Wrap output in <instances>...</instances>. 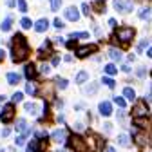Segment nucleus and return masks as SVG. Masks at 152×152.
I'll list each match as a JSON object with an SVG mask.
<instances>
[{"label": "nucleus", "instance_id": "25", "mask_svg": "<svg viewBox=\"0 0 152 152\" xmlns=\"http://www.w3.org/2000/svg\"><path fill=\"white\" fill-rule=\"evenodd\" d=\"M26 92L31 94V96H34V94L38 92V91H36V85H34L33 82H27V85H26Z\"/></svg>", "mask_w": 152, "mask_h": 152}, {"label": "nucleus", "instance_id": "39", "mask_svg": "<svg viewBox=\"0 0 152 152\" xmlns=\"http://www.w3.org/2000/svg\"><path fill=\"white\" fill-rule=\"evenodd\" d=\"M56 85H58L60 89H65V87H67V80H64V78H56Z\"/></svg>", "mask_w": 152, "mask_h": 152}, {"label": "nucleus", "instance_id": "22", "mask_svg": "<svg viewBox=\"0 0 152 152\" xmlns=\"http://www.w3.org/2000/svg\"><path fill=\"white\" fill-rule=\"evenodd\" d=\"M109 56H110L112 60H116V62H120L123 54H121V51H118V49H110V51H109Z\"/></svg>", "mask_w": 152, "mask_h": 152}, {"label": "nucleus", "instance_id": "4", "mask_svg": "<svg viewBox=\"0 0 152 152\" xmlns=\"http://www.w3.org/2000/svg\"><path fill=\"white\" fill-rule=\"evenodd\" d=\"M87 145H89V148L94 150V152H102V150H103V140H102V136H98V134H91Z\"/></svg>", "mask_w": 152, "mask_h": 152}, {"label": "nucleus", "instance_id": "33", "mask_svg": "<svg viewBox=\"0 0 152 152\" xmlns=\"http://www.w3.org/2000/svg\"><path fill=\"white\" fill-rule=\"evenodd\" d=\"M29 134H31V132H26V134L18 136V138H16V145H18V147H22V145H24V141H26V138H27Z\"/></svg>", "mask_w": 152, "mask_h": 152}, {"label": "nucleus", "instance_id": "5", "mask_svg": "<svg viewBox=\"0 0 152 152\" xmlns=\"http://www.w3.org/2000/svg\"><path fill=\"white\" fill-rule=\"evenodd\" d=\"M0 120H2L4 123H9L11 120H15V105L13 103H7L2 112H0Z\"/></svg>", "mask_w": 152, "mask_h": 152}, {"label": "nucleus", "instance_id": "10", "mask_svg": "<svg viewBox=\"0 0 152 152\" xmlns=\"http://www.w3.org/2000/svg\"><path fill=\"white\" fill-rule=\"evenodd\" d=\"M98 110H100L102 116H110V114H112V105H110V102H102V103L98 105Z\"/></svg>", "mask_w": 152, "mask_h": 152}, {"label": "nucleus", "instance_id": "45", "mask_svg": "<svg viewBox=\"0 0 152 152\" xmlns=\"http://www.w3.org/2000/svg\"><path fill=\"white\" fill-rule=\"evenodd\" d=\"M53 65H58L60 64V56H53V62H51Z\"/></svg>", "mask_w": 152, "mask_h": 152}, {"label": "nucleus", "instance_id": "55", "mask_svg": "<svg viewBox=\"0 0 152 152\" xmlns=\"http://www.w3.org/2000/svg\"><path fill=\"white\" fill-rule=\"evenodd\" d=\"M121 69H123V71H125V72H130V67H129V65H123V67H121Z\"/></svg>", "mask_w": 152, "mask_h": 152}, {"label": "nucleus", "instance_id": "13", "mask_svg": "<svg viewBox=\"0 0 152 152\" xmlns=\"http://www.w3.org/2000/svg\"><path fill=\"white\" fill-rule=\"evenodd\" d=\"M38 54H40V58H44V56H49V54H51V42H49V40H45L44 45L38 49Z\"/></svg>", "mask_w": 152, "mask_h": 152}, {"label": "nucleus", "instance_id": "17", "mask_svg": "<svg viewBox=\"0 0 152 152\" xmlns=\"http://www.w3.org/2000/svg\"><path fill=\"white\" fill-rule=\"evenodd\" d=\"M20 80H22V76L16 74V72H9V74H7V82H9L11 85H18V83H20Z\"/></svg>", "mask_w": 152, "mask_h": 152}, {"label": "nucleus", "instance_id": "9", "mask_svg": "<svg viewBox=\"0 0 152 152\" xmlns=\"http://www.w3.org/2000/svg\"><path fill=\"white\" fill-rule=\"evenodd\" d=\"M65 18H67V20H71V22L80 20V11L76 9L74 6H71V7H67V9H65Z\"/></svg>", "mask_w": 152, "mask_h": 152}, {"label": "nucleus", "instance_id": "51", "mask_svg": "<svg viewBox=\"0 0 152 152\" xmlns=\"http://www.w3.org/2000/svg\"><path fill=\"white\" fill-rule=\"evenodd\" d=\"M127 60H129V62H134V60H136V56H134V54H129V56H127Z\"/></svg>", "mask_w": 152, "mask_h": 152}, {"label": "nucleus", "instance_id": "23", "mask_svg": "<svg viewBox=\"0 0 152 152\" xmlns=\"http://www.w3.org/2000/svg\"><path fill=\"white\" fill-rule=\"evenodd\" d=\"M129 143H130V140H129L127 134H120V136H118V145H121V147H129Z\"/></svg>", "mask_w": 152, "mask_h": 152}, {"label": "nucleus", "instance_id": "8", "mask_svg": "<svg viewBox=\"0 0 152 152\" xmlns=\"http://www.w3.org/2000/svg\"><path fill=\"white\" fill-rule=\"evenodd\" d=\"M44 148H47V140H33L27 145L29 152H44Z\"/></svg>", "mask_w": 152, "mask_h": 152}, {"label": "nucleus", "instance_id": "60", "mask_svg": "<svg viewBox=\"0 0 152 152\" xmlns=\"http://www.w3.org/2000/svg\"><path fill=\"white\" fill-rule=\"evenodd\" d=\"M150 74H152V72H150Z\"/></svg>", "mask_w": 152, "mask_h": 152}, {"label": "nucleus", "instance_id": "57", "mask_svg": "<svg viewBox=\"0 0 152 152\" xmlns=\"http://www.w3.org/2000/svg\"><path fill=\"white\" fill-rule=\"evenodd\" d=\"M105 152H116V150H114L112 147H107V148H105Z\"/></svg>", "mask_w": 152, "mask_h": 152}, {"label": "nucleus", "instance_id": "24", "mask_svg": "<svg viewBox=\"0 0 152 152\" xmlns=\"http://www.w3.org/2000/svg\"><path fill=\"white\" fill-rule=\"evenodd\" d=\"M114 9L118 13H125V2L123 0H114Z\"/></svg>", "mask_w": 152, "mask_h": 152}, {"label": "nucleus", "instance_id": "27", "mask_svg": "<svg viewBox=\"0 0 152 152\" xmlns=\"http://www.w3.org/2000/svg\"><path fill=\"white\" fill-rule=\"evenodd\" d=\"M26 127H27V121L26 120H18L16 121V132H24Z\"/></svg>", "mask_w": 152, "mask_h": 152}, {"label": "nucleus", "instance_id": "20", "mask_svg": "<svg viewBox=\"0 0 152 152\" xmlns=\"http://www.w3.org/2000/svg\"><path fill=\"white\" fill-rule=\"evenodd\" d=\"M123 96H125L127 100H136V91L132 89V87H125V91H123Z\"/></svg>", "mask_w": 152, "mask_h": 152}, {"label": "nucleus", "instance_id": "40", "mask_svg": "<svg viewBox=\"0 0 152 152\" xmlns=\"http://www.w3.org/2000/svg\"><path fill=\"white\" fill-rule=\"evenodd\" d=\"M65 47H67V49H78V45H76V40H69V42L65 44Z\"/></svg>", "mask_w": 152, "mask_h": 152}, {"label": "nucleus", "instance_id": "48", "mask_svg": "<svg viewBox=\"0 0 152 152\" xmlns=\"http://www.w3.org/2000/svg\"><path fill=\"white\" fill-rule=\"evenodd\" d=\"M138 76H140V78H143V76H145V69H143V67L138 69Z\"/></svg>", "mask_w": 152, "mask_h": 152}, {"label": "nucleus", "instance_id": "59", "mask_svg": "<svg viewBox=\"0 0 152 152\" xmlns=\"http://www.w3.org/2000/svg\"><path fill=\"white\" fill-rule=\"evenodd\" d=\"M58 152H69L67 148H58Z\"/></svg>", "mask_w": 152, "mask_h": 152}, {"label": "nucleus", "instance_id": "41", "mask_svg": "<svg viewBox=\"0 0 152 152\" xmlns=\"http://www.w3.org/2000/svg\"><path fill=\"white\" fill-rule=\"evenodd\" d=\"M82 13H83L85 16H89V13H91V7H89V4H82Z\"/></svg>", "mask_w": 152, "mask_h": 152}, {"label": "nucleus", "instance_id": "12", "mask_svg": "<svg viewBox=\"0 0 152 152\" xmlns=\"http://www.w3.org/2000/svg\"><path fill=\"white\" fill-rule=\"evenodd\" d=\"M24 72H26V78H27L29 82H33V80L36 78V67H34L33 64H27V65H26V71H24Z\"/></svg>", "mask_w": 152, "mask_h": 152}, {"label": "nucleus", "instance_id": "1", "mask_svg": "<svg viewBox=\"0 0 152 152\" xmlns=\"http://www.w3.org/2000/svg\"><path fill=\"white\" fill-rule=\"evenodd\" d=\"M29 56V47L26 44V38L22 34H15L13 38V47H11V58L15 64H20L24 62Z\"/></svg>", "mask_w": 152, "mask_h": 152}, {"label": "nucleus", "instance_id": "36", "mask_svg": "<svg viewBox=\"0 0 152 152\" xmlns=\"http://www.w3.org/2000/svg\"><path fill=\"white\" fill-rule=\"evenodd\" d=\"M102 82H103V83H105L107 87H110V89H112L114 85H116V83H114V80H110V78H107V76H103V78H102Z\"/></svg>", "mask_w": 152, "mask_h": 152}, {"label": "nucleus", "instance_id": "31", "mask_svg": "<svg viewBox=\"0 0 152 152\" xmlns=\"http://www.w3.org/2000/svg\"><path fill=\"white\" fill-rule=\"evenodd\" d=\"M105 72L107 74H116L118 69H116V65H114V64H109V65H105Z\"/></svg>", "mask_w": 152, "mask_h": 152}, {"label": "nucleus", "instance_id": "32", "mask_svg": "<svg viewBox=\"0 0 152 152\" xmlns=\"http://www.w3.org/2000/svg\"><path fill=\"white\" fill-rule=\"evenodd\" d=\"M16 4H18V9H20L22 13L27 11V2H26V0H16Z\"/></svg>", "mask_w": 152, "mask_h": 152}, {"label": "nucleus", "instance_id": "56", "mask_svg": "<svg viewBox=\"0 0 152 152\" xmlns=\"http://www.w3.org/2000/svg\"><path fill=\"white\" fill-rule=\"evenodd\" d=\"M4 60V51H2V47H0V62Z\"/></svg>", "mask_w": 152, "mask_h": 152}, {"label": "nucleus", "instance_id": "44", "mask_svg": "<svg viewBox=\"0 0 152 152\" xmlns=\"http://www.w3.org/2000/svg\"><path fill=\"white\" fill-rule=\"evenodd\" d=\"M132 11V2H125V13H130Z\"/></svg>", "mask_w": 152, "mask_h": 152}, {"label": "nucleus", "instance_id": "58", "mask_svg": "<svg viewBox=\"0 0 152 152\" xmlns=\"http://www.w3.org/2000/svg\"><path fill=\"white\" fill-rule=\"evenodd\" d=\"M4 100H6V96H4V94H0V103H2Z\"/></svg>", "mask_w": 152, "mask_h": 152}, {"label": "nucleus", "instance_id": "42", "mask_svg": "<svg viewBox=\"0 0 152 152\" xmlns=\"http://www.w3.org/2000/svg\"><path fill=\"white\" fill-rule=\"evenodd\" d=\"M53 24H54L56 29H62V27H64V22L60 20V18H54V22H53Z\"/></svg>", "mask_w": 152, "mask_h": 152}, {"label": "nucleus", "instance_id": "15", "mask_svg": "<svg viewBox=\"0 0 152 152\" xmlns=\"http://www.w3.org/2000/svg\"><path fill=\"white\" fill-rule=\"evenodd\" d=\"M134 141H136V145L143 147V145H147V136L141 134V132H136V130H134Z\"/></svg>", "mask_w": 152, "mask_h": 152}, {"label": "nucleus", "instance_id": "11", "mask_svg": "<svg viewBox=\"0 0 152 152\" xmlns=\"http://www.w3.org/2000/svg\"><path fill=\"white\" fill-rule=\"evenodd\" d=\"M47 27H49V20H47V18H40V20L34 24L36 33H45V31H47Z\"/></svg>", "mask_w": 152, "mask_h": 152}, {"label": "nucleus", "instance_id": "18", "mask_svg": "<svg viewBox=\"0 0 152 152\" xmlns=\"http://www.w3.org/2000/svg\"><path fill=\"white\" fill-rule=\"evenodd\" d=\"M53 140H54V141H58V143H62V141L65 140V130H62V129L54 130V132H53Z\"/></svg>", "mask_w": 152, "mask_h": 152}, {"label": "nucleus", "instance_id": "26", "mask_svg": "<svg viewBox=\"0 0 152 152\" xmlns=\"http://www.w3.org/2000/svg\"><path fill=\"white\" fill-rule=\"evenodd\" d=\"M24 109H26L27 112H31V114H36V112H38L36 103H31V102H29V103H26V105H24Z\"/></svg>", "mask_w": 152, "mask_h": 152}, {"label": "nucleus", "instance_id": "16", "mask_svg": "<svg viewBox=\"0 0 152 152\" xmlns=\"http://www.w3.org/2000/svg\"><path fill=\"white\" fill-rule=\"evenodd\" d=\"M11 26H13V16H6V18H4V22L0 24V29H2L4 33H7V31L11 29Z\"/></svg>", "mask_w": 152, "mask_h": 152}, {"label": "nucleus", "instance_id": "43", "mask_svg": "<svg viewBox=\"0 0 152 152\" xmlns=\"http://www.w3.org/2000/svg\"><path fill=\"white\" fill-rule=\"evenodd\" d=\"M40 71H42V74H47V72L51 71V65H47V64H42V67H40Z\"/></svg>", "mask_w": 152, "mask_h": 152}, {"label": "nucleus", "instance_id": "47", "mask_svg": "<svg viewBox=\"0 0 152 152\" xmlns=\"http://www.w3.org/2000/svg\"><path fill=\"white\" fill-rule=\"evenodd\" d=\"M9 134H11V130H9V129H4V130H2V138H7Z\"/></svg>", "mask_w": 152, "mask_h": 152}, {"label": "nucleus", "instance_id": "50", "mask_svg": "<svg viewBox=\"0 0 152 152\" xmlns=\"http://www.w3.org/2000/svg\"><path fill=\"white\" fill-rule=\"evenodd\" d=\"M118 120H120V121L125 120V114H123V112H118Z\"/></svg>", "mask_w": 152, "mask_h": 152}, {"label": "nucleus", "instance_id": "38", "mask_svg": "<svg viewBox=\"0 0 152 152\" xmlns=\"http://www.w3.org/2000/svg\"><path fill=\"white\" fill-rule=\"evenodd\" d=\"M22 98H24V96H22V92H15L11 100H13V103H18V102H22Z\"/></svg>", "mask_w": 152, "mask_h": 152}, {"label": "nucleus", "instance_id": "54", "mask_svg": "<svg viewBox=\"0 0 152 152\" xmlns=\"http://www.w3.org/2000/svg\"><path fill=\"white\" fill-rule=\"evenodd\" d=\"M147 56H148V58H152V45H150V49L147 51Z\"/></svg>", "mask_w": 152, "mask_h": 152}, {"label": "nucleus", "instance_id": "21", "mask_svg": "<svg viewBox=\"0 0 152 152\" xmlns=\"http://www.w3.org/2000/svg\"><path fill=\"white\" fill-rule=\"evenodd\" d=\"M89 80V72L87 71H80L78 74H76V83H83Z\"/></svg>", "mask_w": 152, "mask_h": 152}, {"label": "nucleus", "instance_id": "49", "mask_svg": "<svg viewBox=\"0 0 152 152\" xmlns=\"http://www.w3.org/2000/svg\"><path fill=\"white\" fill-rule=\"evenodd\" d=\"M145 100H147V103H150V102H152V92H148V94H147Z\"/></svg>", "mask_w": 152, "mask_h": 152}, {"label": "nucleus", "instance_id": "28", "mask_svg": "<svg viewBox=\"0 0 152 152\" xmlns=\"http://www.w3.org/2000/svg\"><path fill=\"white\" fill-rule=\"evenodd\" d=\"M20 24H22V27H24V29H31V26H33L31 18H27V16H24V18H22V20H20Z\"/></svg>", "mask_w": 152, "mask_h": 152}, {"label": "nucleus", "instance_id": "34", "mask_svg": "<svg viewBox=\"0 0 152 152\" xmlns=\"http://www.w3.org/2000/svg\"><path fill=\"white\" fill-rule=\"evenodd\" d=\"M147 45H148V38H145V40H141V42L138 44V53H143Z\"/></svg>", "mask_w": 152, "mask_h": 152}, {"label": "nucleus", "instance_id": "6", "mask_svg": "<svg viewBox=\"0 0 152 152\" xmlns=\"http://www.w3.org/2000/svg\"><path fill=\"white\" fill-rule=\"evenodd\" d=\"M98 51V45H94V44H89V45H80L78 49H76V56L78 58H85V56L92 54V53H96Z\"/></svg>", "mask_w": 152, "mask_h": 152}, {"label": "nucleus", "instance_id": "19", "mask_svg": "<svg viewBox=\"0 0 152 152\" xmlns=\"http://www.w3.org/2000/svg\"><path fill=\"white\" fill-rule=\"evenodd\" d=\"M89 34H91V33H87V31H76V33H71L69 40H78V38H89Z\"/></svg>", "mask_w": 152, "mask_h": 152}, {"label": "nucleus", "instance_id": "14", "mask_svg": "<svg viewBox=\"0 0 152 152\" xmlns=\"http://www.w3.org/2000/svg\"><path fill=\"white\" fill-rule=\"evenodd\" d=\"M96 92H98V83H96V82L89 83V85L83 89V94H87V96H92V94H96Z\"/></svg>", "mask_w": 152, "mask_h": 152}, {"label": "nucleus", "instance_id": "2", "mask_svg": "<svg viewBox=\"0 0 152 152\" xmlns=\"http://www.w3.org/2000/svg\"><path fill=\"white\" fill-rule=\"evenodd\" d=\"M134 34L136 33H134V29H132V27H121V29L116 31V38H118L121 44H129L132 38H134Z\"/></svg>", "mask_w": 152, "mask_h": 152}, {"label": "nucleus", "instance_id": "7", "mask_svg": "<svg viewBox=\"0 0 152 152\" xmlns=\"http://www.w3.org/2000/svg\"><path fill=\"white\" fill-rule=\"evenodd\" d=\"M69 143H71V147L76 150V152H85L87 150V143L80 138V136H71V140H69Z\"/></svg>", "mask_w": 152, "mask_h": 152}, {"label": "nucleus", "instance_id": "52", "mask_svg": "<svg viewBox=\"0 0 152 152\" xmlns=\"http://www.w3.org/2000/svg\"><path fill=\"white\" fill-rule=\"evenodd\" d=\"M6 4H7L9 7H13V6H15V0H6Z\"/></svg>", "mask_w": 152, "mask_h": 152}, {"label": "nucleus", "instance_id": "46", "mask_svg": "<svg viewBox=\"0 0 152 152\" xmlns=\"http://www.w3.org/2000/svg\"><path fill=\"white\" fill-rule=\"evenodd\" d=\"M103 129H105V132L109 134V132L112 130V125H110V123H105V125H103Z\"/></svg>", "mask_w": 152, "mask_h": 152}, {"label": "nucleus", "instance_id": "30", "mask_svg": "<svg viewBox=\"0 0 152 152\" xmlns=\"http://www.w3.org/2000/svg\"><path fill=\"white\" fill-rule=\"evenodd\" d=\"M94 9H96L98 13H103V11H105V2H102V0H96V4H94Z\"/></svg>", "mask_w": 152, "mask_h": 152}, {"label": "nucleus", "instance_id": "37", "mask_svg": "<svg viewBox=\"0 0 152 152\" xmlns=\"http://www.w3.org/2000/svg\"><path fill=\"white\" fill-rule=\"evenodd\" d=\"M114 102H116V105H118L120 109L125 107V98H121V96H116V98H114Z\"/></svg>", "mask_w": 152, "mask_h": 152}, {"label": "nucleus", "instance_id": "3", "mask_svg": "<svg viewBox=\"0 0 152 152\" xmlns=\"http://www.w3.org/2000/svg\"><path fill=\"white\" fill-rule=\"evenodd\" d=\"M147 114H148L147 102H136L134 107H132V116H134V118H145Z\"/></svg>", "mask_w": 152, "mask_h": 152}, {"label": "nucleus", "instance_id": "35", "mask_svg": "<svg viewBox=\"0 0 152 152\" xmlns=\"http://www.w3.org/2000/svg\"><path fill=\"white\" fill-rule=\"evenodd\" d=\"M60 6H62V0H51V9L53 11H58Z\"/></svg>", "mask_w": 152, "mask_h": 152}, {"label": "nucleus", "instance_id": "29", "mask_svg": "<svg viewBox=\"0 0 152 152\" xmlns=\"http://www.w3.org/2000/svg\"><path fill=\"white\" fill-rule=\"evenodd\" d=\"M148 15H150V7H148V6H147V7H143V9L140 11V18H141V20H147Z\"/></svg>", "mask_w": 152, "mask_h": 152}, {"label": "nucleus", "instance_id": "53", "mask_svg": "<svg viewBox=\"0 0 152 152\" xmlns=\"http://www.w3.org/2000/svg\"><path fill=\"white\" fill-rule=\"evenodd\" d=\"M64 60H65V62H72V56H71V54H65Z\"/></svg>", "mask_w": 152, "mask_h": 152}]
</instances>
